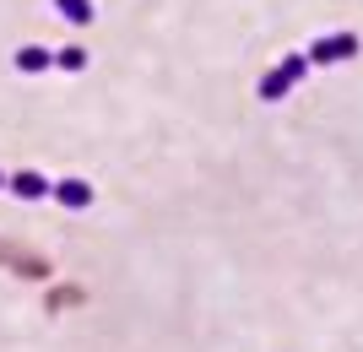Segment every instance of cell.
<instances>
[{"instance_id": "1", "label": "cell", "mask_w": 363, "mask_h": 352, "mask_svg": "<svg viewBox=\"0 0 363 352\" xmlns=\"http://www.w3.org/2000/svg\"><path fill=\"white\" fill-rule=\"evenodd\" d=\"M358 49H363L358 33H325V38H315L303 55H309V65H342V60H352Z\"/></svg>"}, {"instance_id": "2", "label": "cell", "mask_w": 363, "mask_h": 352, "mask_svg": "<svg viewBox=\"0 0 363 352\" xmlns=\"http://www.w3.org/2000/svg\"><path fill=\"white\" fill-rule=\"evenodd\" d=\"M16 200H44V195H55V184H49V174H38V169H22V174H11V184H6Z\"/></svg>"}, {"instance_id": "4", "label": "cell", "mask_w": 363, "mask_h": 352, "mask_svg": "<svg viewBox=\"0 0 363 352\" xmlns=\"http://www.w3.org/2000/svg\"><path fill=\"white\" fill-rule=\"evenodd\" d=\"M293 87H298V76H293V71H288V65H277V71H266V76H260V98H266V103H277V98H288V92Z\"/></svg>"}, {"instance_id": "8", "label": "cell", "mask_w": 363, "mask_h": 352, "mask_svg": "<svg viewBox=\"0 0 363 352\" xmlns=\"http://www.w3.org/2000/svg\"><path fill=\"white\" fill-rule=\"evenodd\" d=\"M6 184H11V174H0V190H6Z\"/></svg>"}, {"instance_id": "3", "label": "cell", "mask_w": 363, "mask_h": 352, "mask_svg": "<svg viewBox=\"0 0 363 352\" xmlns=\"http://www.w3.org/2000/svg\"><path fill=\"white\" fill-rule=\"evenodd\" d=\"M55 200H60L65 212H87L92 206V184L87 179H60L55 184Z\"/></svg>"}, {"instance_id": "7", "label": "cell", "mask_w": 363, "mask_h": 352, "mask_svg": "<svg viewBox=\"0 0 363 352\" xmlns=\"http://www.w3.org/2000/svg\"><path fill=\"white\" fill-rule=\"evenodd\" d=\"M55 65H60V71H82V65H87V49H60Z\"/></svg>"}, {"instance_id": "6", "label": "cell", "mask_w": 363, "mask_h": 352, "mask_svg": "<svg viewBox=\"0 0 363 352\" xmlns=\"http://www.w3.org/2000/svg\"><path fill=\"white\" fill-rule=\"evenodd\" d=\"M55 11H60L65 22H76V28H87L92 22V0H55Z\"/></svg>"}, {"instance_id": "5", "label": "cell", "mask_w": 363, "mask_h": 352, "mask_svg": "<svg viewBox=\"0 0 363 352\" xmlns=\"http://www.w3.org/2000/svg\"><path fill=\"white\" fill-rule=\"evenodd\" d=\"M55 65V55H49L44 44H28V49H16V71L22 76H38V71H49Z\"/></svg>"}]
</instances>
